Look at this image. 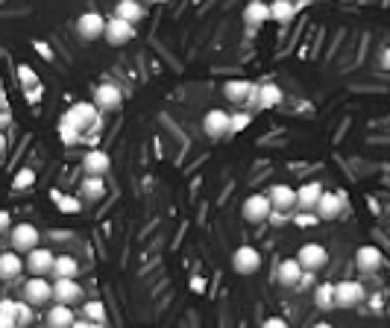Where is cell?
<instances>
[{
  "label": "cell",
  "instance_id": "obj_16",
  "mask_svg": "<svg viewBox=\"0 0 390 328\" xmlns=\"http://www.w3.org/2000/svg\"><path fill=\"white\" fill-rule=\"evenodd\" d=\"M382 264H384V255L379 246L367 243V246L355 250V267H358V273H376V270H382Z\"/></svg>",
  "mask_w": 390,
  "mask_h": 328
},
{
  "label": "cell",
  "instance_id": "obj_29",
  "mask_svg": "<svg viewBox=\"0 0 390 328\" xmlns=\"http://www.w3.org/2000/svg\"><path fill=\"white\" fill-rule=\"evenodd\" d=\"M79 193H83L88 203L103 200V193H106V179H100V176H88L86 182H83V188H79Z\"/></svg>",
  "mask_w": 390,
  "mask_h": 328
},
{
  "label": "cell",
  "instance_id": "obj_3",
  "mask_svg": "<svg viewBox=\"0 0 390 328\" xmlns=\"http://www.w3.org/2000/svg\"><path fill=\"white\" fill-rule=\"evenodd\" d=\"M232 270L238 275H253V273H258V270H262V252H258L255 246H250V243H241L238 250L232 252Z\"/></svg>",
  "mask_w": 390,
  "mask_h": 328
},
{
  "label": "cell",
  "instance_id": "obj_14",
  "mask_svg": "<svg viewBox=\"0 0 390 328\" xmlns=\"http://www.w3.org/2000/svg\"><path fill=\"white\" fill-rule=\"evenodd\" d=\"M103 39L109 44H115V47H123V44H129V41L135 39V27L133 24H123L118 18H109L103 24Z\"/></svg>",
  "mask_w": 390,
  "mask_h": 328
},
{
  "label": "cell",
  "instance_id": "obj_45",
  "mask_svg": "<svg viewBox=\"0 0 390 328\" xmlns=\"http://www.w3.org/2000/svg\"><path fill=\"white\" fill-rule=\"evenodd\" d=\"M4 228H9V214H6V211H0V232H4Z\"/></svg>",
  "mask_w": 390,
  "mask_h": 328
},
{
  "label": "cell",
  "instance_id": "obj_37",
  "mask_svg": "<svg viewBox=\"0 0 390 328\" xmlns=\"http://www.w3.org/2000/svg\"><path fill=\"white\" fill-rule=\"evenodd\" d=\"M59 132H62V141H65V144H79V141H83V135L74 132V129L65 126V123H59Z\"/></svg>",
  "mask_w": 390,
  "mask_h": 328
},
{
  "label": "cell",
  "instance_id": "obj_19",
  "mask_svg": "<svg viewBox=\"0 0 390 328\" xmlns=\"http://www.w3.org/2000/svg\"><path fill=\"white\" fill-rule=\"evenodd\" d=\"M24 273V258L18 252H0V282H15Z\"/></svg>",
  "mask_w": 390,
  "mask_h": 328
},
{
  "label": "cell",
  "instance_id": "obj_36",
  "mask_svg": "<svg viewBox=\"0 0 390 328\" xmlns=\"http://www.w3.org/2000/svg\"><path fill=\"white\" fill-rule=\"evenodd\" d=\"M59 208L65 211V214H76L83 205H79V200H74V196H59Z\"/></svg>",
  "mask_w": 390,
  "mask_h": 328
},
{
  "label": "cell",
  "instance_id": "obj_10",
  "mask_svg": "<svg viewBox=\"0 0 390 328\" xmlns=\"http://www.w3.org/2000/svg\"><path fill=\"white\" fill-rule=\"evenodd\" d=\"M53 250H44V246H36L32 252H27V258H24V270H29V275L32 278H44L47 273H51V267H53Z\"/></svg>",
  "mask_w": 390,
  "mask_h": 328
},
{
  "label": "cell",
  "instance_id": "obj_47",
  "mask_svg": "<svg viewBox=\"0 0 390 328\" xmlns=\"http://www.w3.org/2000/svg\"><path fill=\"white\" fill-rule=\"evenodd\" d=\"M314 328H335V325H332V322H317Z\"/></svg>",
  "mask_w": 390,
  "mask_h": 328
},
{
  "label": "cell",
  "instance_id": "obj_13",
  "mask_svg": "<svg viewBox=\"0 0 390 328\" xmlns=\"http://www.w3.org/2000/svg\"><path fill=\"white\" fill-rule=\"evenodd\" d=\"M314 211H317V214H314L317 220H335V217H340V211H344V193L323 191L317 205H314Z\"/></svg>",
  "mask_w": 390,
  "mask_h": 328
},
{
  "label": "cell",
  "instance_id": "obj_20",
  "mask_svg": "<svg viewBox=\"0 0 390 328\" xmlns=\"http://www.w3.org/2000/svg\"><path fill=\"white\" fill-rule=\"evenodd\" d=\"M112 18L135 27L141 18H147V9H144L141 4H133V0H121V4H115V15H112Z\"/></svg>",
  "mask_w": 390,
  "mask_h": 328
},
{
  "label": "cell",
  "instance_id": "obj_39",
  "mask_svg": "<svg viewBox=\"0 0 390 328\" xmlns=\"http://www.w3.org/2000/svg\"><path fill=\"white\" fill-rule=\"evenodd\" d=\"M288 220H290V214H279V211H270V217H267V223H273V226H282Z\"/></svg>",
  "mask_w": 390,
  "mask_h": 328
},
{
  "label": "cell",
  "instance_id": "obj_25",
  "mask_svg": "<svg viewBox=\"0 0 390 328\" xmlns=\"http://www.w3.org/2000/svg\"><path fill=\"white\" fill-rule=\"evenodd\" d=\"M267 9H270V21L290 24V21H294V15L300 12V4H290V0H276V4H270Z\"/></svg>",
  "mask_w": 390,
  "mask_h": 328
},
{
  "label": "cell",
  "instance_id": "obj_46",
  "mask_svg": "<svg viewBox=\"0 0 390 328\" xmlns=\"http://www.w3.org/2000/svg\"><path fill=\"white\" fill-rule=\"evenodd\" d=\"M6 146H9V141H6V135H4V132H0V156L6 153Z\"/></svg>",
  "mask_w": 390,
  "mask_h": 328
},
{
  "label": "cell",
  "instance_id": "obj_5",
  "mask_svg": "<svg viewBox=\"0 0 390 328\" xmlns=\"http://www.w3.org/2000/svg\"><path fill=\"white\" fill-rule=\"evenodd\" d=\"M97 111H115L123 106V91L118 86H112V82H100V86L94 88V103H91Z\"/></svg>",
  "mask_w": 390,
  "mask_h": 328
},
{
  "label": "cell",
  "instance_id": "obj_34",
  "mask_svg": "<svg viewBox=\"0 0 390 328\" xmlns=\"http://www.w3.org/2000/svg\"><path fill=\"white\" fill-rule=\"evenodd\" d=\"M18 76H21L24 91H29V86H32V88H41V82H39V76H36V74H32L29 64H21V68H18Z\"/></svg>",
  "mask_w": 390,
  "mask_h": 328
},
{
  "label": "cell",
  "instance_id": "obj_15",
  "mask_svg": "<svg viewBox=\"0 0 390 328\" xmlns=\"http://www.w3.org/2000/svg\"><path fill=\"white\" fill-rule=\"evenodd\" d=\"M103 24L106 18L100 12H83L76 18V32H79V39H86V41H94V39H100L103 36Z\"/></svg>",
  "mask_w": 390,
  "mask_h": 328
},
{
  "label": "cell",
  "instance_id": "obj_35",
  "mask_svg": "<svg viewBox=\"0 0 390 328\" xmlns=\"http://www.w3.org/2000/svg\"><path fill=\"white\" fill-rule=\"evenodd\" d=\"M29 320H32V308L27 305V302H15V325H29Z\"/></svg>",
  "mask_w": 390,
  "mask_h": 328
},
{
  "label": "cell",
  "instance_id": "obj_4",
  "mask_svg": "<svg viewBox=\"0 0 390 328\" xmlns=\"http://www.w3.org/2000/svg\"><path fill=\"white\" fill-rule=\"evenodd\" d=\"M264 196H267L270 208H273V211H279V214H290V211L297 208V191L290 188V185H285V182L270 185Z\"/></svg>",
  "mask_w": 390,
  "mask_h": 328
},
{
  "label": "cell",
  "instance_id": "obj_8",
  "mask_svg": "<svg viewBox=\"0 0 390 328\" xmlns=\"http://www.w3.org/2000/svg\"><path fill=\"white\" fill-rule=\"evenodd\" d=\"M270 211L273 208H270L264 193H250L247 200H243V205H241V217L247 220V223H267Z\"/></svg>",
  "mask_w": 390,
  "mask_h": 328
},
{
  "label": "cell",
  "instance_id": "obj_2",
  "mask_svg": "<svg viewBox=\"0 0 390 328\" xmlns=\"http://www.w3.org/2000/svg\"><path fill=\"white\" fill-rule=\"evenodd\" d=\"M297 258V264H300V270L302 273H320L323 267H326L329 264V250H326V246H323V243H302L300 246V252L294 255Z\"/></svg>",
  "mask_w": 390,
  "mask_h": 328
},
{
  "label": "cell",
  "instance_id": "obj_40",
  "mask_svg": "<svg viewBox=\"0 0 390 328\" xmlns=\"http://www.w3.org/2000/svg\"><path fill=\"white\" fill-rule=\"evenodd\" d=\"M294 220H297V226H317V217L314 214H297Z\"/></svg>",
  "mask_w": 390,
  "mask_h": 328
},
{
  "label": "cell",
  "instance_id": "obj_7",
  "mask_svg": "<svg viewBox=\"0 0 390 328\" xmlns=\"http://www.w3.org/2000/svg\"><path fill=\"white\" fill-rule=\"evenodd\" d=\"M39 228L32 226V223H18V226H12V252H32L39 246Z\"/></svg>",
  "mask_w": 390,
  "mask_h": 328
},
{
  "label": "cell",
  "instance_id": "obj_43",
  "mask_svg": "<svg viewBox=\"0 0 390 328\" xmlns=\"http://www.w3.org/2000/svg\"><path fill=\"white\" fill-rule=\"evenodd\" d=\"M36 47H39V53H41L44 59H53V53H51V50H47V44H41V41H36Z\"/></svg>",
  "mask_w": 390,
  "mask_h": 328
},
{
  "label": "cell",
  "instance_id": "obj_27",
  "mask_svg": "<svg viewBox=\"0 0 390 328\" xmlns=\"http://www.w3.org/2000/svg\"><path fill=\"white\" fill-rule=\"evenodd\" d=\"M83 310H86V317H88L91 325H97V328H109V314H106V305H103L100 299L86 302Z\"/></svg>",
  "mask_w": 390,
  "mask_h": 328
},
{
  "label": "cell",
  "instance_id": "obj_38",
  "mask_svg": "<svg viewBox=\"0 0 390 328\" xmlns=\"http://www.w3.org/2000/svg\"><path fill=\"white\" fill-rule=\"evenodd\" d=\"M262 328H290V325H288V320H282V317H267V320L262 322Z\"/></svg>",
  "mask_w": 390,
  "mask_h": 328
},
{
  "label": "cell",
  "instance_id": "obj_41",
  "mask_svg": "<svg viewBox=\"0 0 390 328\" xmlns=\"http://www.w3.org/2000/svg\"><path fill=\"white\" fill-rule=\"evenodd\" d=\"M314 278H317L314 273H302V275H300V282H297V287H300V290H305L308 285H311V282H314Z\"/></svg>",
  "mask_w": 390,
  "mask_h": 328
},
{
  "label": "cell",
  "instance_id": "obj_32",
  "mask_svg": "<svg viewBox=\"0 0 390 328\" xmlns=\"http://www.w3.org/2000/svg\"><path fill=\"white\" fill-rule=\"evenodd\" d=\"M32 182H36V170H32V168H24V170H18V176H15L12 188H15V191H27V188H32Z\"/></svg>",
  "mask_w": 390,
  "mask_h": 328
},
{
  "label": "cell",
  "instance_id": "obj_18",
  "mask_svg": "<svg viewBox=\"0 0 390 328\" xmlns=\"http://www.w3.org/2000/svg\"><path fill=\"white\" fill-rule=\"evenodd\" d=\"M83 168H86L88 176H100V179H106V173H109V168H112V158H109V153H103V150H97V146H94V150L86 153Z\"/></svg>",
  "mask_w": 390,
  "mask_h": 328
},
{
  "label": "cell",
  "instance_id": "obj_12",
  "mask_svg": "<svg viewBox=\"0 0 390 328\" xmlns=\"http://www.w3.org/2000/svg\"><path fill=\"white\" fill-rule=\"evenodd\" d=\"M203 129H206V135L208 138H226L229 135V111H223V109H208L206 111V118H203Z\"/></svg>",
  "mask_w": 390,
  "mask_h": 328
},
{
  "label": "cell",
  "instance_id": "obj_26",
  "mask_svg": "<svg viewBox=\"0 0 390 328\" xmlns=\"http://www.w3.org/2000/svg\"><path fill=\"white\" fill-rule=\"evenodd\" d=\"M243 21H247L250 27H262L264 21H270L267 4H262V0H253V4H247V6H243Z\"/></svg>",
  "mask_w": 390,
  "mask_h": 328
},
{
  "label": "cell",
  "instance_id": "obj_17",
  "mask_svg": "<svg viewBox=\"0 0 390 328\" xmlns=\"http://www.w3.org/2000/svg\"><path fill=\"white\" fill-rule=\"evenodd\" d=\"M24 299L27 305H47L51 302V282H44V278H29L24 285Z\"/></svg>",
  "mask_w": 390,
  "mask_h": 328
},
{
  "label": "cell",
  "instance_id": "obj_22",
  "mask_svg": "<svg viewBox=\"0 0 390 328\" xmlns=\"http://www.w3.org/2000/svg\"><path fill=\"white\" fill-rule=\"evenodd\" d=\"M47 328H71L74 325V310L71 308H65V305H51L47 308Z\"/></svg>",
  "mask_w": 390,
  "mask_h": 328
},
{
  "label": "cell",
  "instance_id": "obj_1",
  "mask_svg": "<svg viewBox=\"0 0 390 328\" xmlns=\"http://www.w3.org/2000/svg\"><path fill=\"white\" fill-rule=\"evenodd\" d=\"M65 126H71L74 132L86 135V132H103V118L91 103H74L62 118Z\"/></svg>",
  "mask_w": 390,
  "mask_h": 328
},
{
  "label": "cell",
  "instance_id": "obj_31",
  "mask_svg": "<svg viewBox=\"0 0 390 328\" xmlns=\"http://www.w3.org/2000/svg\"><path fill=\"white\" fill-rule=\"evenodd\" d=\"M0 328H18L15 325V299H0Z\"/></svg>",
  "mask_w": 390,
  "mask_h": 328
},
{
  "label": "cell",
  "instance_id": "obj_11",
  "mask_svg": "<svg viewBox=\"0 0 390 328\" xmlns=\"http://www.w3.org/2000/svg\"><path fill=\"white\" fill-rule=\"evenodd\" d=\"M51 299H56V305L71 308V305H76L79 299H83V287H79L76 282H71V278H56V282L51 285Z\"/></svg>",
  "mask_w": 390,
  "mask_h": 328
},
{
  "label": "cell",
  "instance_id": "obj_33",
  "mask_svg": "<svg viewBox=\"0 0 390 328\" xmlns=\"http://www.w3.org/2000/svg\"><path fill=\"white\" fill-rule=\"evenodd\" d=\"M253 121V114L250 111H238V114H229V135L232 132H241V129H247Z\"/></svg>",
  "mask_w": 390,
  "mask_h": 328
},
{
  "label": "cell",
  "instance_id": "obj_30",
  "mask_svg": "<svg viewBox=\"0 0 390 328\" xmlns=\"http://www.w3.org/2000/svg\"><path fill=\"white\" fill-rule=\"evenodd\" d=\"M314 302H317V308H323V310L335 308V282H320L317 290H314Z\"/></svg>",
  "mask_w": 390,
  "mask_h": 328
},
{
  "label": "cell",
  "instance_id": "obj_6",
  "mask_svg": "<svg viewBox=\"0 0 390 328\" xmlns=\"http://www.w3.org/2000/svg\"><path fill=\"white\" fill-rule=\"evenodd\" d=\"M367 299L361 282H337L335 285V308H355Z\"/></svg>",
  "mask_w": 390,
  "mask_h": 328
},
{
  "label": "cell",
  "instance_id": "obj_23",
  "mask_svg": "<svg viewBox=\"0 0 390 328\" xmlns=\"http://www.w3.org/2000/svg\"><path fill=\"white\" fill-rule=\"evenodd\" d=\"M282 88L279 86H273V82H264V86H258L255 88V103L262 106V109H273V106H279L282 103Z\"/></svg>",
  "mask_w": 390,
  "mask_h": 328
},
{
  "label": "cell",
  "instance_id": "obj_9",
  "mask_svg": "<svg viewBox=\"0 0 390 328\" xmlns=\"http://www.w3.org/2000/svg\"><path fill=\"white\" fill-rule=\"evenodd\" d=\"M255 82H250V79H229L223 86V97L226 100H232V103H238V106H250V103H255Z\"/></svg>",
  "mask_w": 390,
  "mask_h": 328
},
{
  "label": "cell",
  "instance_id": "obj_21",
  "mask_svg": "<svg viewBox=\"0 0 390 328\" xmlns=\"http://www.w3.org/2000/svg\"><path fill=\"white\" fill-rule=\"evenodd\" d=\"M297 191V205L300 208H305V211H314V205H317V200H320V193L326 191L320 182H305V185H300V188H294Z\"/></svg>",
  "mask_w": 390,
  "mask_h": 328
},
{
  "label": "cell",
  "instance_id": "obj_24",
  "mask_svg": "<svg viewBox=\"0 0 390 328\" xmlns=\"http://www.w3.org/2000/svg\"><path fill=\"white\" fill-rule=\"evenodd\" d=\"M51 273H53L56 278H71V282H74L76 273H79V261H76L74 255H56Z\"/></svg>",
  "mask_w": 390,
  "mask_h": 328
},
{
  "label": "cell",
  "instance_id": "obj_42",
  "mask_svg": "<svg viewBox=\"0 0 390 328\" xmlns=\"http://www.w3.org/2000/svg\"><path fill=\"white\" fill-rule=\"evenodd\" d=\"M6 126H9V109H4V106H0V132H4Z\"/></svg>",
  "mask_w": 390,
  "mask_h": 328
},
{
  "label": "cell",
  "instance_id": "obj_28",
  "mask_svg": "<svg viewBox=\"0 0 390 328\" xmlns=\"http://www.w3.org/2000/svg\"><path fill=\"white\" fill-rule=\"evenodd\" d=\"M300 275H302V270H300V264H297V258H285L282 264H279V282H282L285 287H297Z\"/></svg>",
  "mask_w": 390,
  "mask_h": 328
},
{
  "label": "cell",
  "instance_id": "obj_44",
  "mask_svg": "<svg viewBox=\"0 0 390 328\" xmlns=\"http://www.w3.org/2000/svg\"><path fill=\"white\" fill-rule=\"evenodd\" d=\"M71 328H97V325H91L88 320H74V325Z\"/></svg>",
  "mask_w": 390,
  "mask_h": 328
}]
</instances>
